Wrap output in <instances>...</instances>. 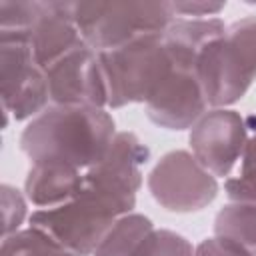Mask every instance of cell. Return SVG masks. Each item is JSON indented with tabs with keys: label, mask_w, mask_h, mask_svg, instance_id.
Segmentation results:
<instances>
[{
	"label": "cell",
	"mask_w": 256,
	"mask_h": 256,
	"mask_svg": "<svg viewBox=\"0 0 256 256\" xmlns=\"http://www.w3.org/2000/svg\"><path fill=\"white\" fill-rule=\"evenodd\" d=\"M116 136L114 118L106 108L52 104L32 118L20 136L30 162H62L80 170L94 166Z\"/></svg>",
	"instance_id": "1"
},
{
	"label": "cell",
	"mask_w": 256,
	"mask_h": 256,
	"mask_svg": "<svg viewBox=\"0 0 256 256\" xmlns=\"http://www.w3.org/2000/svg\"><path fill=\"white\" fill-rule=\"evenodd\" d=\"M136 198H124L94 186L56 208H38L30 214V226L40 228L76 256H92L118 218L130 214Z\"/></svg>",
	"instance_id": "2"
},
{
	"label": "cell",
	"mask_w": 256,
	"mask_h": 256,
	"mask_svg": "<svg viewBox=\"0 0 256 256\" xmlns=\"http://www.w3.org/2000/svg\"><path fill=\"white\" fill-rule=\"evenodd\" d=\"M176 18L170 2H74V22L94 52L116 50L132 40L162 34Z\"/></svg>",
	"instance_id": "3"
},
{
	"label": "cell",
	"mask_w": 256,
	"mask_h": 256,
	"mask_svg": "<svg viewBox=\"0 0 256 256\" xmlns=\"http://www.w3.org/2000/svg\"><path fill=\"white\" fill-rule=\"evenodd\" d=\"M162 34L142 36L116 50L98 52L108 90V108L146 104L152 98L172 68Z\"/></svg>",
	"instance_id": "4"
},
{
	"label": "cell",
	"mask_w": 256,
	"mask_h": 256,
	"mask_svg": "<svg viewBox=\"0 0 256 256\" xmlns=\"http://www.w3.org/2000/svg\"><path fill=\"white\" fill-rule=\"evenodd\" d=\"M152 198L168 212L190 214L206 208L218 196V180L192 152L172 150L164 154L148 174Z\"/></svg>",
	"instance_id": "5"
},
{
	"label": "cell",
	"mask_w": 256,
	"mask_h": 256,
	"mask_svg": "<svg viewBox=\"0 0 256 256\" xmlns=\"http://www.w3.org/2000/svg\"><path fill=\"white\" fill-rule=\"evenodd\" d=\"M0 90L6 118L28 120L48 108V78L26 42H0Z\"/></svg>",
	"instance_id": "6"
},
{
	"label": "cell",
	"mask_w": 256,
	"mask_h": 256,
	"mask_svg": "<svg viewBox=\"0 0 256 256\" xmlns=\"http://www.w3.org/2000/svg\"><path fill=\"white\" fill-rule=\"evenodd\" d=\"M188 142L196 160L216 178H224L242 158L248 142L244 118L236 110L210 108L190 128Z\"/></svg>",
	"instance_id": "7"
},
{
	"label": "cell",
	"mask_w": 256,
	"mask_h": 256,
	"mask_svg": "<svg viewBox=\"0 0 256 256\" xmlns=\"http://www.w3.org/2000/svg\"><path fill=\"white\" fill-rule=\"evenodd\" d=\"M50 102L60 106H108V90L98 52L82 44L44 70Z\"/></svg>",
	"instance_id": "8"
},
{
	"label": "cell",
	"mask_w": 256,
	"mask_h": 256,
	"mask_svg": "<svg viewBox=\"0 0 256 256\" xmlns=\"http://www.w3.org/2000/svg\"><path fill=\"white\" fill-rule=\"evenodd\" d=\"M196 78L210 108H226L238 102L256 80L226 36L210 42L200 52L196 60Z\"/></svg>",
	"instance_id": "9"
},
{
	"label": "cell",
	"mask_w": 256,
	"mask_h": 256,
	"mask_svg": "<svg viewBox=\"0 0 256 256\" xmlns=\"http://www.w3.org/2000/svg\"><path fill=\"white\" fill-rule=\"evenodd\" d=\"M208 112V102L194 68L172 64L170 72L146 102V116L166 130H188Z\"/></svg>",
	"instance_id": "10"
},
{
	"label": "cell",
	"mask_w": 256,
	"mask_h": 256,
	"mask_svg": "<svg viewBox=\"0 0 256 256\" xmlns=\"http://www.w3.org/2000/svg\"><path fill=\"white\" fill-rule=\"evenodd\" d=\"M150 150L134 132H116L106 154L84 172V184L124 198H136Z\"/></svg>",
	"instance_id": "11"
},
{
	"label": "cell",
	"mask_w": 256,
	"mask_h": 256,
	"mask_svg": "<svg viewBox=\"0 0 256 256\" xmlns=\"http://www.w3.org/2000/svg\"><path fill=\"white\" fill-rule=\"evenodd\" d=\"M26 44L42 70L82 46L84 40L74 22V2H44L40 18L26 36Z\"/></svg>",
	"instance_id": "12"
},
{
	"label": "cell",
	"mask_w": 256,
	"mask_h": 256,
	"mask_svg": "<svg viewBox=\"0 0 256 256\" xmlns=\"http://www.w3.org/2000/svg\"><path fill=\"white\" fill-rule=\"evenodd\" d=\"M84 188V170L62 162H34L24 180V196L38 208H56Z\"/></svg>",
	"instance_id": "13"
},
{
	"label": "cell",
	"mask_w": 256,
	"mask_h": 256,
	"mask_svg": "<svg viewBox=\"0 0 256 256\" xmlns=\"http://www.w3.org/2000/svg\"><path fill=\"white\" fill-rule=\"evenodd\" d=\"M226 24L220 18H174L164 30L162 38L172 58V64L196 70L200 52L220 36Z\"/></svg>",
	"instance_id": "14"
},
{
	"label": "cell",
	"mask_w": 256,
	"mask_h": 256,
	"mask_svg": "<svg viewBox=\"0 0 256 256\" xmlns=\"http://www.w3.org/2000/svg\"><path fill=\"white\" fill-rule=\"evenodd\" d=\"M154 230L150 218L130 212L116 220L92 256H140Z\"/></svg>",
	"instance_id": "15"
},
{
	"label": "cell",
	"mask_w": 256,
	"mask_h": 256,
	"mask_svg": "<svg viewBox=\"0 0 256 256\" xmlns=\"http://www.w3.org/2000/svg\"><path fill=\"white\" fill-rule=\"evenodd\" d=\"M214 236L256 256V208L238 202L226 204L214 218Z\"/></svg>",
	"instance_id": "16"
},
{
	"label": "cell",
	"mask_w": 256,
	"mask_h": 256,
	"mask_svg": "<svg viewBox=\"0 0 256 256\" xmlns=\"http://www.w3.org/2000/svg\"><path fill=\"white\" fill-rule=\"evenodd\" d=\"M0 256H76L40 228L28 226L2 238Z\"/></svg>",
	"instance_id": "17"
},
{
	"label": "cell",
	"mask_w": 256,
	"mask_h": 256,
	"mask_svg": "<svg viewBox=\"0 0 256 256\" xmlns=\"http://www.w3.org/2000/svg\"><path fill=\"white\" fill-rule=\"evenodd\" d=\"M224 190L232 202L256 208V134L248 138L244 146L240 158V174L236 178H228L224 182Z\"/></svg>",
	"instance_id": "18"
},
{
	"label": "cell",
	"mask_w": 256,
	"mask_h": 256,
	"mask_svg": "<svg viewBox=\"0 0 256 256\" xmlns=\"http://www.w3.org/2000/svg\"><path fill=\"white\" fill-rule=\"evenodd\" d=\"M224 36L256 76V16H246L226 26Z\"/></svg>",
	"instance_id": "19"
},
{
	"label": "cell",
	"mask_w": 256,
	"mask_h": 256,
	"mask_svg": "<svg viewBox=\"0 0 256 256\" xmlns=\"http://www.w3.org/2000/svg\"><path fill=\"white\" fill-rule=\"evenodd\" d=\"M140 256H194L188 238L172 230H154Z\"/></svg>",
	"instance_id": "20"
},
{
	"label": "cell",
	"mask_w": 256,
	"mask_h": 256,
	"mask_svg": "<svg viewBox=\"0 0 256 256\" xmlns=\"http://www.w3.org/2000/svg\"><path fill=\"white\" fill-rule=\"evenodd\" d=\"M26 212L28 208H26V198L22 196V192L10 184H2V218H4L2 238L20 230V224L24 222Z\"/></svg>",
	"instance_id": "21"
},
{
	"label": "cell",
	"mask_w": 256,
	"mask_h": 256,
	"mask_svg": "<svg viewBox=\"0 0 256 256\" xmlns=\"http://www.w3.org/2000/svg\"><path fill=\"white\" fill-rule=\"evenodd\" d=\"M174 14H182V16H194V18H202V16H216L218 12H222L226 8V2H202V0H192V2H170Z\"/></svg>",
	"instance_id": "22"
},
{
	"label": "cell",
	"mask_w": 256,
	"mask_h": 256,
	"mask_svg": "<svg viewBox=\"0 0 256 256\" xmlns=\"http://www.w3.org/2000/svg\"><path fill=\"white\" fill-rule=\"evenodd\" d=\"M194 256H248V254H244L234 244H230L218 236H212V238L202 240L194 248Z\"/></svg>",
	"instance_id": "23"
}]
</instances>
